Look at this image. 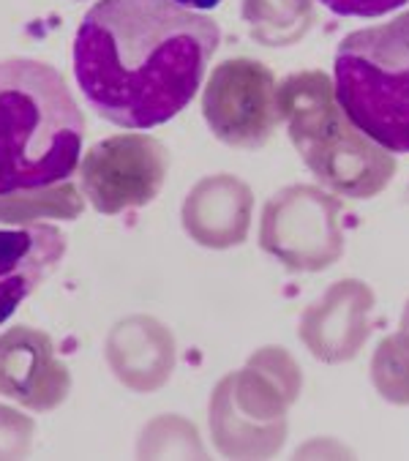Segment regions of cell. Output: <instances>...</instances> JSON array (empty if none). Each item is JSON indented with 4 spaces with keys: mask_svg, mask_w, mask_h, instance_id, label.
<instances>
[{
    "mask_svg": "<svg viewBox=\"0 0 409 461\" xmlns=\"http://www.w3.org/2000/svg\"><path fill=\"white\" fill-rule=\"evenodd\" d=\"M219 44L216 20L167 0H95L74 36V77L98 118L142 131L191 104Z\"/></svg>",
    "mask_w": 409,
    "mask_h": 461,
    "instance_id": "6da1fadb",
    "label": "cell"
},
{
    "mask_svg": "<svg viewBox=\"0 0 409 461\" xmlns=\"http://www.w3.org/2000/svg\"><path fill=\"white\" fill-rule=\"evenodd\" d=\"M82 140V110L52 63L0 60V194L71 180Z\"/></svg>",
    "mask_w": 409,
    "mask_h": 461,
    "instance_id": "7a4b0ae2",
    "label": "cell"
},
{
    "mask_svg": "<svg viewBox=\"0 0 409 461\" xmlns=\"http://www.w3.org/2000/svg\"><path fill=\"white\" fill-rule=\"evenodd\" d=\"M278 115L300 158L339 197L371 200L387 189L398 164L341 110L325 71H297L278 85Z\"/></svg>",
    "mask_w": 409,
    "mask_h": 461,
    "instance_id": "3957f363",
    "label": "cell"
},
{
    "mask_svg": "<svg viewBox=\"0 0 409 461\" xmlns=\"http://www.w3.org/2000/svg\"><path fill=\"white\" fill-rule=\"evenodd\" d=\"M333 87L363 134L393 156L409 153V12L344 36L333 58Z\"/></svg>",
    "mask_w": 409,
    "mask_h": 461,
    "instance_id": "277c9868",
    "label": "cell"
},
{
    "mask_svg": "<svg viewBox=\"0 0 409 461\" xmlns=\"http://www.w3.org/2000/svg\"><path fill=\"white\" fill-rule=\"evenodd\" d=\"M303 372L284 347L257 349L241 372L211 396V437L227 458H270L286 442V412L297 402Z\"/></svg>",
    "mask_w": 409,
    "mask_h": 461,
    "instance_id": "5b68a950",
    "label": "cell"
},
{
    "mask_svg": "<svg viewBox=\"0 0 409 461\" xmlns=\"http://www.w3.org/2000/svg\"><path fill=\"white\" fill-rule=\"evenodd\" d=\"M344 203L339 194L292 183L276 192L259 221V249L295 273H320L344 257Z\"/></svg>",
    "mask_w": 409,
    "mask_h": 461,
    "instance_id": "8992f818",
    "label": "cell"
},
{
    "mask_svg": "<svg viewBox=\"0 0 409 461\" xmlns=\"http://www.w3.org/2000/svg\"><path fill=\"white\" fill-rule=\"evenodd\" d=\"M202 115L214 137L230 148L268 145L281 123L273 71L254 58L222 60L202 90Z\"/></svg>",
    "mask_w": 409,
    "mask_h": 461,
    "instance_id": "52a82bcc",
    "label": "cell"
},
{
    "mask_svg": "<svg viewBox=\"0 0 409 461\" xmlns=\"http://www.w3.org/2000/svg\"><path fill=\"white\" fill-rule=\"evenodd\" d=\"M169 172V150L150 134H115L95 142L79 164L82 197L105 216L153 203Z\"/></svg>",
    "mask_w": 409,
    "mask_h": 461,
    "instance_id": "ba28073f",
    "label": "cell"
},
{
    "mask_svg": "<svg viewBox=\"0 0 409 461\" xmlns=\"http://www.w3.org/2000/svg\"><path fill=\"white\" fill-rule=\"evenodd\" d=\"M71 393L68 366L58 357L55 341L31 325L0 333V396L33 412L58 410Z\"/></svg>",
    "mask_w": 409,
    "mask_h": 461,
    "instance_id": "9c48e42d",
    "label": "cell"
},
{
    "mask_svg": "<svg viewBox=\"0 0 409 461\" xmlns=\"http://www.w3.org/2000/svg\"><path fill=\"white\" fill-rule=\"evenodd\" d=\"M374 303V290L366 282L339 279L303 309L297 336L317 360L347 363L360 355L371 336Z\"/></svg>",
    "mask_w": 409,
    "mask_h": 461,
    "instance_id": "30bf717a",
    "label": "cell"
},
{
    "mask_svg": "<svg viewBox=\"0 0 409 461\" xmlns=\"http://www.w3.org/2000/svg\"><path fill=\"white\" fill-rule=\"evenodd\" d=\"M254 192L230 172L202 177L188 192L180 219L188 238L204 249H232L249 238Z\"/></svg>",
    "mask_w": 409,
    "mask_h": 461,
    "instance_id": "8fae6325",
    "label": "cell"
},
{
    "mask_svg": "<svg viewBox=\"0 0 409 461\" xmlns=\"http://www.w3.org/2000/svg\"><path fill=\"white\" fill-rule=\"evenodd\" d=\"M66 246V235L44 221L0 230V325L55 273Z\"/></svg>",
    "mask_w": 409,
    "mask_h": 461,
    "instance_id": "7c38bea8",
    "label": "cell"
},
{
    "mask_svg": "<svg viewBox=\"0 0 409 461\" xmlns=\"http://www.w3.org/2000/svg\"><path fill=\"white\" fill-rule=\"evenodd\" d=\"M177 344L169 328L148 314L121 320L107 339V363L134 393L159 391L175 372Z\"/></svg>",
    "mask_w": 409,
    "mask_h": 461,
    "instance_id": "4fadbf2b",
    "label": "cell"
},
{
    "mask_svg": "<svg viewBox=\"0 0 409 461\" xmlns=\"http://www.w3.org/2000/svg\"><path fill=\"white\" fill-rule=\"evenodd\" d=\"M249 33L262 47H292L317 23L314 0H243Z\"/></svg>",
    "mask_w": 409,
    "mask_h": 461,
    "instance_id": "5bb4252c",
    "label": "cell"
},
{
    "mask_svg": "<svg viewBox=\"0 0 409 461\" xmlns=\"http://www.w3.org/2000/svg\"><path fill=\"white\" fill-rule=\"evenodd\" d=\"M82 211L85 197L79 194L74 177L47 189L0 194V224H39L44 219L74 221Z\"/></svg>",
    "mask_w": 409,
    "mask_h": 461,
    "instance_id": "9a60e30c",
    "label": "cell"
},
{
    "mask_svg": "<svg viewBox=\"0 0 409 461\" xmlns=\"http://www.w3.org/2000/svg\"><path fill=\"white\" fill-rule=\"evenodd\" d=\"M371 385L393 407H409V333L385 336L371 355Z\"/></svg>",
    "mask_w": 409,
    "mask_h": 461,
    "instance_id": "2e32d148",
    "label": "cell"
},
{
    "mask_svg": "<svg viewBox=\"0 0 409 461\" xmlns=\"http://www.w3.org/2000/svg\"><path fill=\"white\" fill-rule=\"evenodd\" d=\"M140 456H196L204 458V447L199 442V431L175 415H164L153 423H148Z\"/></svg>",
    "mask_w": 409,
    "mask_h": 461,
    "instance_id": "e0dca14e",
    "label": "cell"
},
{
    "mask_svg": "<svg viewBox=\"0 0 409 461\" xmlns=\"http://www.w3.org/2000/svg\"><path fill=\"white\" fill-rule=\"evenodd\" d=\"M33 442V420L0 404V458L28 456Z\"/></svg>",
    "mask_w": 409,
    "mask_h": 461,
    "instance_id": "ac0fdd59",
    "label": "cell"
},
{
    "mask_svg": "<svg viewBox=\"0 0 409 461\" xmlns=\"http://www.w3.org/2000/svg\"><path fill=\"white\" fill-rule=\"evenodd\" d=\"M328 12L339 17H358V20H374L385 17L395 9H404L409 0H317Z\"/></svg>",
    "mask_w": 409,
    "mask_h": 461,
    "instance_id": "d6986e66",
    "label": "cell"
},
{
    "mask_svg": "<svg viewBox=\"0 0 409 461\" xmlns=\"http://www.w3.org/2000/svg\"><path fill=\"white\" fill-rule=\"evenodd\" d=\"M167 4H175L188 12H208V9H216L222 0H167Z\"/></svg>",
    "mask_w": 409,
    "mask_h": 461,
    "instance_id": "ffe728a7",
    "label": "cell"
},
{
    "mask_svg": "<svg viewBox=\"0 0 409 461\" xmlns=\"http://www.w3.org/2000/svg\"><path fill=\"white\" fill-rule=\"evenodd\" d=\"M401 330H406V333H409V301H406L404 314H401Z\"/></svg>",
    "mask_w": 409,
    "mask_h": 461,
    "instance_id": "44dd1931",
    "label": "cell"
}]
</instances>
